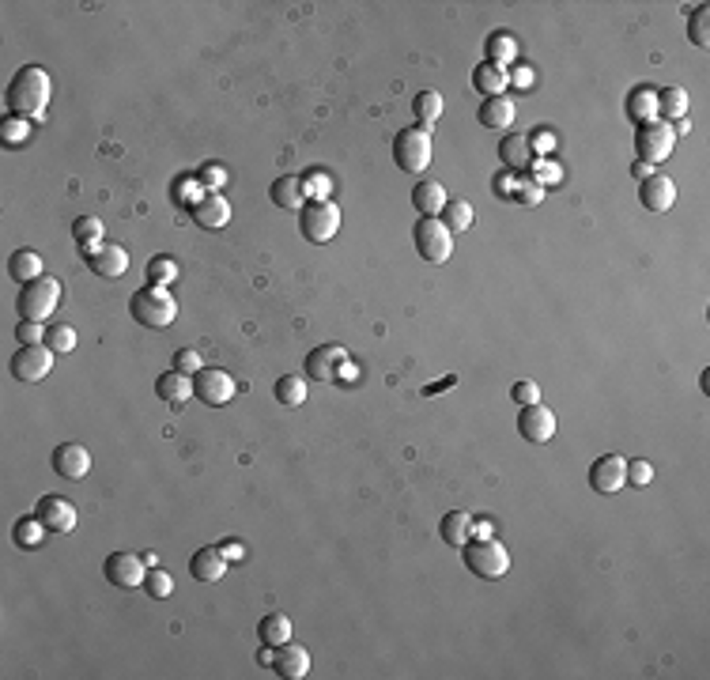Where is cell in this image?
I'll return each instance as SVG.
<instances>
[{
    "label": "cell",
    "instance_id": "cell-44",
    "mask_svg": "<svg viewBox=\"0 0 710 680\" xmlns=\"http://www.w3.org/2000/svg\"><path fill=\"white\" fill-rule=\"evenodd\" d=\"M204 193H208V189L201 186V178H178V181H174V189H171L174 204H181V208H193Z\"/></svg>",
    "mask_w": 710,
    "mask_h": 680
},
{
    "label": "cell",
    "instance_id": "cell-27",
    "mask_svg": "<svg viewBox=\"0 0 710 680\" xmlns=\"http://www.w3.org/2000/svg\"><path fill=\"white\" fill-rule=\"evenodd\" d=\"M473 514L465 510H450L443 522H438V533H443V540L450 544V548H465L468 540H473Z\"/></svg>",
    "mask_w": 710,
    "mask_h": 680
},
{
    "label": "cell",
    "instance_id": "cell-14",
    "mask_svg": "<svg viewBox=\"0 0 710 680\" xmlns=\"http://www.w3.org/2000/svg\"><path fill=\"white\" fill-rule=\"evenodd\" d=\"M344 359H347V352L340 344H317L307 352L302 371H307V378H314V382H337V371H340Z\"/></svg>",
    "mask_w": 710,
    "mask_h": 680
},
{
    "label": "cell",
    "instance_id": "cell-30",
    "mask_svg": "<svg viewBox=\"0 0 710 680\" xmlns=\"http://www.w3.org/2000/svg\"><path fill=\"white\" fill-rule=\"evenodd\" d=\"M446 189L438 186V181H423V186H416L412 189V208L419 212V216H431V220H438V212L446 208Z\"/></svg>",
    "mask_w": 710,
    "mask_h": 680
},
{
    "label": "cell",
    "instance_id": "cell-47",
    "mask_svg": "<svg viewBox=\"0 0 710 680\" xmlns=\"http://www.w3.org/2000/svg\"><path fill=\"white\" fill-rule=\"evenodd\" d=\"M624 480L631 484V488H646V484L654 480V465H650L646 458H631V461H627Z\"/></svg>",
    "mask_w": 710,
    "mask_h": 680
},
{
    "label": "cell",
    "instance_id": "cell-3",
    "mask_svg": "<svg viewBox=\"0 0 710 680\" xmlns=\"http://www.w3.org/2000/svg\"><path fill=\"white\" fill-rule=\"evenodd\" d=\"M461 559H465V567L476 574V579H488V582H495V579H503V574L510 571V552H507V544H499L495 537H473L461 548Z\"/></svg>",
    "mask_w": 710,
    "mask_h": 680
},
{
    "label": "cell",
    "instance_id": "cell-21",
    "mask_svg": "<svg viewBox=\"0 0 710 680\" xmlns=\"http://www.w3.org/2000/svg\"><path fill=\"white\" fill-rule=\"evenodd\" d=\"M473 87L480 91L483 99H499V95H507V87H510V68L491 65V60H480V65L473 68Z\"/></svg>",
    "mask_w": 710,
    "mask_h": 680
},
{
    "label": "cell",
    "instance_id": "cell-60",
    "mask_svg": "<svg viewBox=\"0 0 710 680\" xmlns=\"http://www.w3.org/2000/svg\"><path fill=\"white\" fill-rule=\"evenodd\" d=\"M650 174H654V166H646V163H634V178H639V181H646Z\"/></svg>",
    "mask_w": 710,
    "mask_h": 680
},
{
    "label": "cell",
    "instance_id": "cell-48",
    "mask_svg": "<svg viewBox=\"0 0 710 680\" xmlns=\"http://www.w3.org/2000/svg\"><path fill=\"white\" fill-rule=\"evenodd\" d=\"M174 371H181V374H196V371H204V359H201V352L196 348H181V352H174Z\"/></svg>",
    "mask_w": 710,
    "mask_h": 680
},
{
    "label": "cell",
    "instance_id": "cell-53",
    "mask_svg": "<svg viewBox=\"0 0 710 680\" xmlns=\"http://www.w3.org/2000/svg\"><path fill=\"white\" fill-rule=\"evenodd\" d=\"M510 401H518V404H537V401H540V386H537V382H514Z\"/></svg>",
    "mask_w": 710,
    "mask_h": 680
},
{
    "label": "cell",
    "instance_id": "cell-55",
    "mask_svg": "<svg viewBox=\"0 0 710 680\" xmlns=\"http://www.w3.org/2000/svg\"><path fill=\"white\" fill-rule=\"evenodd\" d=\"M219 552L227 556V564H231V559L238 564V559H246V544H242V540H223V544H219Z\"/></svg>",
    "mask_w": 710,
    "mask_h": 680
},
{
    "label": "cell",
    "instance_id": "cell-57",
    "mask_svg": "<svg viewBox=\"0 0 710 680\" xmlns=\"http://www.w3.org/2000/svg\"><path fill=\"white\" fill-rule=\"evenodd\" d=\"M355 378H359V367H355L352 359H344V363H340V371H337V382L347 386V382H355Z\"/></svg>",
    "mask_w": 710,
    "mask_h": 680
},
{
    "label": "cell",
    "instance_id": "cell-52",
    "mask_svg": "<svg viewBox=\"0 0 710 680\" xmlns=\"http://www.w3.org/2000/svg\"><path fill=\"white\" fill-rule=\"evenodd\" d=\"M514 181H518V174L507 171V166H503V171H499V174L491 178V193L499 196V201H510V196H514Z\"/></svg>",
    "mask_w": 710,
    "mask_h": 680
},
{
    "label": "cell",
    "instance_id": "cell-43",
    "mask_svg": "<svg viewBox=\"0 0 710 680\" xmlns=\"http://www.w3.org/2000/svg\"><path fill=\"white\" fill-rule=\"evenodd\" d=\"M45 348H50L53 356H68L72 348H76V329L72 325H50L45 329Z\"/></svg>",
    "mask_w": 710,
    "mask_h": 680
},
{
    "label": "cell",
    "instance_id": "cell-22",
    "mask_svg": "<svg viewBox=\"0 0 710 680\" xmlns=\"http://www.w3.org/2000/svg\"><path fill=\"white\" fill-rule=\"evenodd\" d=\"M272 669H276L283 680H302V676L310 673V654H307V646H299V643L276 646V661H272Z\"/></svg>",
    "mask_w": 710,
    "mask_h": 680
},
{
    "label": "cell",
    "instance_id": "cell-33",
    "mask_svg": "<svg viewBox=\"0 0 710 680\" xmlns=\"http://www.w3.org/2000/svg\"><path fill=\"white\" fill-rule=\"evenodd\" d=\"M658 114H661V121H680V117H688V91L684 87H661L658 91Z\"/></svg>",
    "mask_w": 710,
    "mask_h": 680
},
{
    "label": "cell",
    "instance_id": "cell-9",
    "mask_svg": "<svg viewBox=\"0 0 710 680\" xmlns=\"http://www.w3.org/2000/svg\"><path fill=\"white\" fill-rule=\"evenodd\" d=\"M193 397L204 401L211 408H223L235 401V378L227 374L223 367H204L193 374Z\"/></svg>",
    "mask_w": 710,
    "mask_h": 680
},
{
    "label": "cell",
    "instance_id": "cell-56",
    "mask_svg": "<svg viewBox=\"0 0 710 680\" xmlns=\"http://www.w3.org/2000/svg\"><path fill=\"white\" fill-rule=\"evenodd\" d=\"M510 84L529 87V84H533V68H529V65H514V72H510Z\"/></svg>",
    "mask_w": 710,
    "mask_h": 680
},
{
    "label": "cell",
    "instance_id": "cell-12",
    "mask_svg": "<svg viewBox=\"0 0 710 680\" xmlns=\"http://www.w3.org/2000/svg\"><path fill=\"white\" fill-rule=\"evenodd\" d=\"M518 435L525 438V443H533V446H540V443H548V438L555 435V412L548 404H522V412H518Z\"/></svg>",
    "mask_w": 710,
    "mask_h": 680
},
{
    "label": "cell",
    "instance_id": "cell-16",
    "mask_svg": "<svg viewBox=\"0 0 710 680\" xmlns=\"http://www.w3.org/2000/svg\"><path fill=\"white\" fill-rule=\"evenodd\" d=\"M50 465H53L57 476H65V480H84V476L91 473V453H87V446H80V443H60V446H53V453H50Z\"/></svg>",
    "mask_w": 710,
    "mask_h": 680
},
{
    "label": "cell",
    "instance_id": "cell-45",
    "mask_svg": "<svg viewBox=\"0 0 710 680\" xmlns=\"http://www.w3.org/2000/svg\"><path fill=\"white\" fill-rule=\"evenodd\" d=\"M302 193H307L310 201H329V196H332V178L322 174V171H310L307 178H302Z\"/></svg>",
    "mask_w": 710,
    "mask_h": 680
},
{
    "label": "cell",
    "instance_id": "cell-15",
    "mask_svg": "<svg viewBox=\"0 0 710 680\" xmlns=\"http://www.w3.org/2000/svg\"><path fill=\"white\" fill-rule=\"evenodd\" d=\"M35 514H38V522L50 529V533H72L76 522H80L76 507L68 503V499H60V495H42Z\"/></svg>",
    "mask_w": 710,
    "mask_h": 680
},
{
    "label": "cell",
    "instance_id": "cell-1",
    "mask_svg": "<svg viewBox=\"0 0 710 680\" xmlns=\"http://www.w3.org/2000/svg\"><path fill=\"white\" fill-rule=\"evenodd\" d=\"M50 99H53V80H50V72H45L42 65H23L20 72L12 76L8 95H4L8 114H20V117H30V121L45 114Z\"/></svg>",
    "mask_w": 710,
    "mask_h": 680
},
{
    "label": "cell",
    "instance_id": "cell-42",
    "mask_svg": "<svg viewBox=\"0 0 710 680\" xmlns=\"http://www.w3.org/2000/svg\"><path fill=\"white\" fill-rule=\"evenodd\" d=\"M544 193H548V189H544L533 174H518V181H514V196H510V201H518V204H529V208H533V204H540V201H544Z\"/></svg>",
    "mask_w": 710,
    "mask_h": 680
},
{
    "label": "cell",
    "instance_id": "cell-11",
    "mask_svg": "<svg viewBox=\"0 0 710 680\" xmlns=\"http://www.w3.org/2000/svg\"><path fill=\"white\" fill-rule=\"evenodd\" d=\"M53 371V352L45 344H20V352L12 356V374L20 382H42Z\"/></svg>",
    "mask_w": 710,
    "mask_h": 680
},
{
    "label": "cell",
    "instance_id": "cell-54",
    "mask_svg": "<svg viewBox=\"0 0 710 680\" xmlns=\"http://www.w3.org/2000/svg\"><path fill=\"white\" fill-rule=\"evenodd\" d=\"M529 148H533V156L540 159L544 151L555 148V132H533V136H529Z\"/></svg>",
    "mask_w": 710,
    "mask_h": 680
},
{
    "label": "cell",
    "instance_id": "cell-13",
    "mask_svg": "<svg viewBox=\"0 0 710 680\" xmlns=\"http://www.w3.org/2000/svg\"><path fill=\"white\" fill-rule=\"evenodd\" d=\"M624 473H627V458H619V453H604L589 465V488L601 492V495H616L624 488Z\"/></svg>",
    "mask_w": 710,
    "mask_h": 680
},
{
    "label": "cell",
    "instance_id": "cell-5",
    "mask_svg": "<svg viewBox=\"0 0 710 680\" xmlns=\"http://www.w3.org/2000/svg\"><path fill=\"white\" fill-rule=\"evenodd\" d=\"M299 231L314 246H325L340 231V208L332 201H307L299 208Z\"/></svg>",
    "mask_w": 710,
    "mask_h": 680
},
{
    "label": "cell",
    "instance_id": "cell-29",
    "mask_svg": "<svg viewBox=\"0 0 710 680\" xmlns=\"http://www.w3.org/2000/svg\"><path fill=\"white\" fill-rule=\"evenodd\" d=\"M514 57H518V38L510 35V30H495V35L483 38V60H491V65H503L510 68Z\"/></svg>",
    "mask_w": 710,
    "mask_h": 680
},
{
    "label": "cell",
    "instance_id": "cell-34",
    "mask_svg": "<svg viewBox=\"0 0 710 680\" xmlns=\"http://www.w3.org/2000/svg\"><path fill=\"white\" fill-rule=\"evenodd\" d=\"M412 114H416V125L419 129H431L438 117H443V95L438 91H419L412 99Z\"/></svg>",
    "mask_w": 710,
    "mask_h": 680
},
{
    "label": "cell",
    "instance_id": "cell-32",
    "mask_svg": "<svg viewBox=\"0 0 710 680\" xmlns=\"http://www.w3.org/2000/svg\"><path fill=\"white\" fill-rule=\"evenodd\" d=\"M438 220L446 223V231H450V235H461V231H468V227H473L476 212H473V204H468V201H458V196H450L446 208L438 212Z\"/></svg>",
    "mask_w": 710,
    "mask_h": 680
},
{
    "label": "cell",
    "instance_id": "cell-31",
    "mask_svg": "<svg viewBox=\"0 0 710 680\" xmlns=\"http://www.w3.org/2000/svg\"><path fill=\"white\" fill-rule=\"evenodd\" d=\"M8 276L20 280V287L30 284V280H38V276H42V257H38L35 250H15V253L8 257Z\"/></svg>",
    "mask_w": 710,
    "mask_h": 680
},
{
    "label": "cell",
    "instance_id": "cell-2",
    "mask_svg": "<svg viewBox=\"0 0 710 680\" xmlns=\"http://www.w3.org/2000/svg\"><path fill=\"white\" fill-rule=\"evenodd\" d=\"M129 314H132V322L144 325V329H166L178 317V302L166 287L148 284V287H140V292H132Z\"/></svg>",
    "mask_w": 710,
    "mask_h": 680
},
{
    "label": "cell",
    "instance_id": "cell-38",
    "mask_svg": "<svg viewBox=\"0 0 710 680\" xmlns=\"http://www.w3.org/2000/svg\"><path fill=\"white\" fill-rule=\"evenodd\" d=\"M30 132H35V121L30 117H20V114H8L4 121H0V140H4L8 148H20L30 140Z\"/></svg>",
    "mask_w": 710,
    "mask_h": 680
},
{
    "label": "cell",
    "instance_id": "cell-36",
    "mask_svg": "<svg viewBox=\"0 0 710 680\" xmlns=\"http://www.w3.org/2000/svg\"><path fill=\"white\" fill-rule=\"evenodd\" d=\"M72 238L80 242V250H84V253H95V250L102 246V220H95V216H80V220H72Z\"/></svg>",
    "mask_w": 710,
    "mask_h": 680
},
{
    "label": "cell",
    "instance_id": "cell-10",
    "mask_svg": "<svg viewBox=\"0 0 710 680\" xmlns=\"http://www.w3.org/2000/svg\"><path fill=\"white\" fill-rule=\"evenodd\" d=\"M148 571H151L148 559H140L136 552H114V556H106V564H102L106 582H114L121 589H140L148 582Z\"/></svg>",
    "mask_w": 710,
    "mask_h": 680
},
{
    "label": "cell",
    "instance_id": "cell-49",
    "mask_svg": "<svg viewBox=\"0 0 710 680\" xmlns=\"http://www.w3.org/2000/svg\"><path fill=\"white\" fill-rule=\"evenodd\" d=\"M15 340H20V344H45V325L42 322H23V317H20V325H15Z\"/></svg>",
    "mask_w": 710,
    "mask_h": 680
},
{
    "label": "cell",
    "instance_id": "cell-59",
    "mask_svg": "<svg viewBox=\"0 0 710 680\" xmlns=\"http://www.w3.org/2000/svg\"><path fill=\"white\" fill-rule=\"evenodd\" d=\"M473 537H495V529H491V522H488V518H480V522H473Z\"/></svg>",
    "mask_w": 710,
    "mask_h": 680
},
{
    "label": "cell",
    "instance_id": "cell-51",
    "mask_svg": "<svg viewBox=\"0 0 710 680\" xmlns=\"http://www.w3.org/2000/svg\"><path fill=\"white\" fill-rule=\"evenodd\" d=\"M196 178H201V186H204L208 193H216V189H223V186H227V171H223L219 163H208V166H204V171L196 174Z\"/></svg>",
    "mask_w": 710,
    "mask_h": 680
},
{
    "label": "cell",
    "instance_id": "cell-46",
    "mask_svg": "<svg viewBox=\"0 0 710 680\" xmlns=\"http://www.w3.org/2000/svg\"><path fill=\"white\" fill-rule=\"evenodd\" d=\"M144 589H148V594L156 597V601H163V597H171V594H174V579H171V574H166L163 567H151V571H148Z\"/></svg>",
    "mask_w": 710,
    "mask_h": 680
},
{
    "label": "cell",
    "instance_id": "cell-6",
    "mask_svg": "<svg viewBox=\"0 0 710 680\" xmlns=\"http://www.w3.org/2000/svg\"><path fill=\"white\" fill-rule=\"evenodd\" d=\"M393 163H397L404 174H423L431 166V132L419 125L401 129L393 136Z\"/></svg>",
    "mask_w": 710,
    "mask_h": 680
},
{
    "label": "cell",
    "instance_id": "cell-35",
    "mask_svg": "<svg viewBox=\"0 0 710 680\" xmlns=\"http://www.w3.org/2000/svg\"><path fill=\"white\" fill-rule=\"evenodd\" d=\"M257 635H261V643H268V646H283V643H291V620L283 612H268L261 624H257Z\"/></svg>",
    "mask_w": 710,
    "mask_h": 680
},
{
    "label": "cell",
    "instance_id": "cell-40",
    "mask_svg": "<svg viewBox=\"0 0 710 680\" xmlns=\"http://www.w3.org/2000/svg\"><path fill=\"white\" fill-rule=\"evenodd\" d=\"M688 38L691 45H699V50H706L710 45V8L706 4H695L691 15H688Z\"/></svg>",
    "mask_w": 710,
    "mask_h": 680
},
{
    "label": "cell",
    "instance_id": "cell-25",
    "mask_svg": "<svg viewBox=\"0 0 710 680\" xmlns=\"http://www.w3.org/2000/svg\"><path fill=\"white\" fill-rule=\"evenodd\" d=\"M268 196H272V204L283 208V212H299L302 204H307V193H302V178H295V174H283V178L272 181V186H268Z\"/></svg>",
    "mask_w": 710,
    "mask_h": 680
},
{
    "label": "cell",
    "instance_id": "cell-17",
    "mask_svg": "<svg viewBox=\"0 0 710 680\" xmlns=\"http://www.w3.org/2000/svg\"><path fill=\"white\" fill-rule=\"evenodd\" d=\"M639 201L646 212H654V216H661V212H669L676 204V181L665 178V174H650L642 186H639Z\"/></svg>",
    "mask_w": 710,
    "mask_h": 680
},
{
    "label": "cell",
    "instance_id": "cell-18",
    "mask_svg": "<svg viewBox=\"0 0 710 680\" xmlns=\"http://www.w3.org/2000/svg\"><path fill=\"white\" fill-rule=\"evenodd\" d=\"M87 268L95 272L99 280H121L129 272V250H121L117 242H114V246H106V242H102L95 253H87Z\"/></svg>",
    "mask_w": 710,
    "mask_h": 680
},
{
    "label": "cell",
    "instance_id": "cell-37",
    "mask_svg": "<svg viewBox=\"0 0 710 680\" xmlns=\"http://www.w3.org/2000/svg\"><path fill=\"white\" fill-rule=\"evenodd\" d=\"M272 393H276V401H280L283 408H299L302 401H307V382H302L299 374H283V378H276Z\"/></svg>",
    "mask_w": 710,
    "mask_h": 680
},
{
    "label": "cell",
    "instance_id": "cell-4",
    "mask_svg": "<svg viewBox=\"0 0 710 680\" xmlns=\"http://www.w3.org/2000/svg\"><path fill=\"white\" fill-rule=\"evenodd\" d=\"M20 317L23 322H50L53 317V310L60 307V280H53V276H38V280H30V284H23L20 287Z\"/></svg>",
    "mask_w": 710,
    "mask_h": 680
},
{
    "label": "cell",
    "instance_id": "cell-39",
    "mask_svg": "<svg viewBox=\"0 0 710 680\" xmlns=\"http://www.w3.org/2000/svg\"><path fill=\"white\" fill-rule=\"evenodd\" d=\"M45 533H50V529H45V525L38 522V514H35V518H20V522H15L12 540L20 544V548H38Z\"/></svg>",
    "mask_w": 710,
    "mask_h": 680
},
{
    "label": "cell",
    "instance_id": "cell-26",
    "mask_svg": "<svg viewBox=\"0 0 710 680\" xmlns=\"http://www.w3.org/2000/svg\"><path fill=\"white\" fill-rule=\"evenodd\" d=\"M514 114H518V106H514V99H503V95H499V99H483L480 110H476L483 129H510L514 125Z\"/></svg>",
    "mask_w": 710,
    "mask_h": 680
},
{
    "label": "cell",
    "instance_id": "cell-28",
    "mask_svg": "<svg viewBox=\"0 0 710 680\" xmlns=\"http://www.w3.org/2000/svg\"><path fill=\"white\" fill-rule=\"evenodd\" d=\"M627 117L634 125H650V121H658V87H634L627 95Z\"/></svg>",
    "mask_w": 710,
    "mask_h": 680
},
{
    "label": "cell",
    "instance_id": "cell-41",
    "mask_svg": "<svg viewBox=\"0 0 710 680\" xmlns=\"http://www.w3.org/2000/svg\"><path fill=\"white\" fill-rule=\"evenodd\" d=\"M178 280V261L174 257H151L148 261V284H156V287H171Z\"/></svg>",
    "mask_w": 710,
    "mask_h": 680
},
{
    "label": "cell",
    "instance_id": "cell-23",
    "mask_svg": "<svg viewBox=\"0 0 710 680\" xmlns=\"http://www.w3.org/2000/svg\"><path fill=\"white\" fill-rule=\"evenodd\" d=\"M156 393H159V401H166V404H186V401H193V378L171 367V371H163L156 378Z\"/></svg>",
    "mask_w": 710,
    "mask_h": 680
},
{
    "label": "cell",
    "instance_id": "cell-19",
    "mask_svg": "<svg viewBox=\"0 0 710 680\" xmlns=\"http://www.w3.org/2000/svg\"><path fill=\"white\" fill-rule=\"evenodd\" d=\"M499 159H503V166L514 174H525L529 166L537 163L533 148H529V136H522V132H507L503 140H499Z\"/></svg>",
    "mask_w": 710,
    "mask_h": 680
},
{
    "label": "cell",
    "instance_id": "cell-20",
    "mask_svg": "<svg viewBox=\"0 0 710 680\" xmlns=\"http://www.w3.org/2000/svg\"><path fill=\"white\" fill-rule=\"evenodd\" d=\"M189 216L201 227H208V231H219V227H227V220H231V201H227L223 193H204L201 201L189 208Z\"/></svg>",
    "mask_w": 710,
    "mask_h": 680
},
{
    "label": "cell",
    "instance_id": "cell-50",
    "mask_svg": "<svg viewBox=\"0 0 710 680\" xmlns=\"http://www.w3.org/2000/svg\"><path fill=\"white\" fill-rule=\"evenodd\" d=\"M529 171H533V178L540 181V186H555V181L563 178V171H559V163H552V159H537L533 166H529Z\"/></svg>",
    "mask_w": 710,
    "mask_h": 680
},
{
    "label": "cell",
    "instance_id": "cell-58",
    "mask_svg": "<svg viewBox=\"0 0 710 680\" xmlns=\"http://www.w3.org/2000/svg\"><path fill=\"white\" fill-rule=\"evenodd\" d=\"M257 661H261V665H268V669H272V661H276V646H261V650H257Z\"/></svg>",
    "mask_w": 710,
    "mask_h": 680
},
{
    "label": "cell",
    "instance_id": "cell-8",
    "mask_svg": "<svg viewBox=\"0 0 710 680\" xmlns=\"http://www.w3.org/2000/svg\"><path fill=\"white\" fill-rule=\"evenodd\" d=\"M412 242H416V253L423 257V261H431V265H446L450 253H453V235L446 231L443 220H431V216L416 220Z\"/></svg>",
    "mask_w": 710,
    "mask_h": 680
},
{
    "label": "cell",
    "instance_id": "cell-7",
    "mask_svg": "<svg viewBox=\"0 0 710 680\" xmlns=\"http://www.w3.org/2000/svg\"><path fill=\"white\" fill-rule=\"evenodd\" d=\"M673 148H676V132L669 121L658 117V121H650V125L634 129V156H639V163L654 166V171L673 156Z\"/></svg>",
    "mask_w": 710,
    "mask_h": 680
},
{
    "label": "cell",
    "instance_id": "cell-24",
    "mask_svg": "<svg viewBox=\"0 0 710 680\" xmlns=\"http://www.w3.org/2000/svg\"><path fill=\"white\" fill-rule=\"evenodd\" d=\"M189 574L196 582H219L227 574V556L219 548H201L189 559Z\"/></svg>",
    "mask_w": 710,
    "mask_h": 680
}]
</instances>
